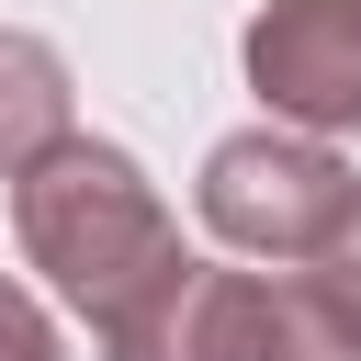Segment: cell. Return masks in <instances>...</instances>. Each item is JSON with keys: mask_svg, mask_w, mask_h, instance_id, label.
Instances as JSON below:
<instances>
[{"mask_svg": "<svg viewBox=\"0 0 361 361\" xmlns=\"http://www.w3.org/2000/svg\"><path fill=\"white\" fill-rule=\"evenodd\" d=\"M0 361H68V338H56V316L23 293V282H0Z\"/></svg>", "mask_w": 361, "mask_h": 361, "instance_id": "cell-7", "label": "cell"}, {"mask_svg": "<svg viewBox=\"0 0 361 361\" xmlns=\"http://www.w3.org/2000/svg\"><path fill=\"white\" fill-rule=\"evenodd\" d=\"M305 282H316V293H327V316L361 338V203H350V214H338V237L305 259Z\"/></svg>", "mask_w": 361, "mask_h": 361, "instance_id": "cell-6", "label": "cell"}, {"mask_svg": "<svg viewBox=\"0 0 361 361\" xmlns=\"http://www.w3.org/2000/svg\"><path fill=\"white\" fill-rule=\"evenodd\" d=\"M248 90L293 135H350L361 124V0H259Z\"/></svg>", "mask_w": 361, "mask_h": 361, "instance_id": "cell-4", "label": "cell"}, {"mask_svg": "<svg viewBox=\"0 0 361 361\" xmlns=\"http://www.w3.org/2000/svg\"><path fill=\"white\" fill-rule=\"evenodd\" d=\"M192 192H203V226H214L237 259H271V271H305V259L338 237V214L361 203L350 158H338L327 135H293V124L226 135Z\"/></svg>", "mask_w": 361, "mask_h": 361, "instance_id": "cell-3", "label": "cell"}, {"mask_svg": "<svg viewBox=\"0 0 361 361\" xmlns=\"http://www.w3.org/2000/svg\"><path fill=\"white\" fill-rule=\"evenodd\" d=\"M102 361H361V338L327 316L305 271H226L180 248L102 327Z\"/></svg>", "mask_w": 361, "mask_h": 361, "instance_id": "cell-2", "label": "cell"}, {"mask_svg": "<svg viewBox=\"0 0 361 361\" xmlns=\"http://www.w3.org/2000/svg\"><path fill=\"white\" fill-rule=\"evenodd\" d=\"M68 135V56L23 23H0V180L34 169L45 147Z\"/></svg>", "mask_w": 361, "mask_h": 361, "instance_id": "cell-5", "label": "cell"}, {"mask_svg": "<svg viewBox=\"0 0 361 361\" xmlns=\"http://www.w3.org/2000/svg\"><path fill=\"white\" fill-rule=\"evenodd\" d=\"M11 237H23V259L90 316V338L180 259V226H169L158 180H147L124 147H102V135H56L34 169H11Z\"/></svg>", "mask_w": 361, "mask_h": 361, "instance_id": "cell-1", "label": "cell"}]
</instances>
